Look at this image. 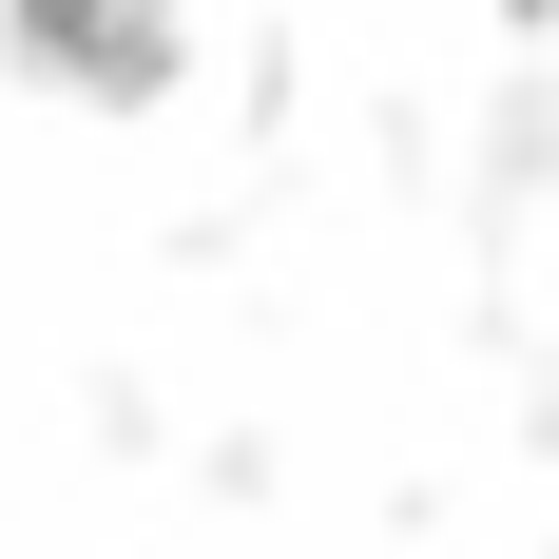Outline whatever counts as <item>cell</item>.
<instances>
[{
	"instance_id": "cell-1",
	"label": "cell",
	"mask_w": 559,
	"mask_h": 559,
	"mask_svg": "<svg viewBox=\"0 0 559 559\" xmlns=\"http://www.w3.org/2000/svg\"><path fill=\"white\" fill-rule=\"evenodd\" d=\"M20 58H58L78 97H135L174 58V0H20Z\"/></svg>"
}]
</instances>
